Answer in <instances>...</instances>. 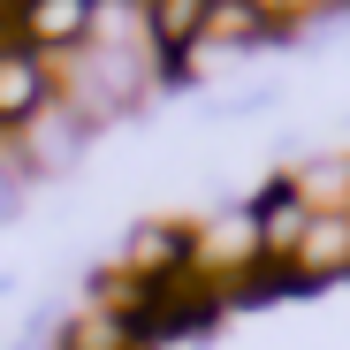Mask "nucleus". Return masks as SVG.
I'll return each instance as SVG.
<instances>
[{"label":"nucleus","mask_w":350,"mask_h":350,"mask_svg":"<svg viewBox=\"0 0 350 350\" xmlns=\"http://www.w3.org/2000/svg\"><path fill=\"white\" fill-rule=\"evenodd\" d=\"M23 191H31V167L16 145H0V221H16L23 213Z\"/></svg>","instance_id":"12"},{"label":"nucleus","mask_w":350,"mask_h":350,"mask_svg":"<svg viewBox=\"0 0 350 350\" xmlns=\"http://www.w3.org/2000/svg\"><path fill=\"white\" fill-rule=\"evenodd\" d=\"M335 274H350V206L312 213L305 244H297V289H320V282H335Z\"/></svg>","instance_id":"5"},{"label":"nucleus","mask_w":350,"mask_h":350,"mask_svg":"<svg viewBox=\"0 0 350 350\" xmlns=\"http://www.w3.org/2000/svg\"><path fill=\"white\" fill-rule=\"evenodd\" d=\"M84 137H92V122H84L77 107H62V99H53V107L38 114V122L16 137V152H23V167L38 175V167H69V160L84 152Z\"/></svg>","instance_id":"6"},{"label":"nucleus","mask_w":350,"mask_h":350,"mask_svg":"<svg viewBox=\"0 0 350 350\" xmlns=\"http://www.w3.org/2000/svg\"><path fill=\"white\" fill-rule=\"evenodd\" d=\"M53 99H62L53 62L31 53V46H16V38H0V137H23Z\"/></svg>","instance_id":"1"},{"label":"nucleus","mask_w":350,"mask_h":350,"mask_svg":"<svg viewBox=\"0 0 350 350\" xmlns=\"http://www.w3.org/2000/svg\"><path fill=\"white\" fill-rule=\"evenodd\" d=\"M252 8L267 16V23H297V16H312L320 0H252Z\"/></svg>","instance_id":"13"},{"label":"nucleus","mask_w":350,"mask_h":350,"mask_svg":"<svg viewBox=\"0 0 350 350\" xmlns=\"http://www.w3.org/2000/svg\"><path fill=\"white\" fill-rule=\"evenodd\" d=\"M8 38L46 62H69L92 46V0H8Z\"/></svg>","instance_id":"2"},{"label":"nucleus","mask_w":350,"mask_h":350,"mask_svg":"<svg viewBox=\"0 0 350 350\" xmlns=\"http://www.w3.org/2000/svg\"><path fill=\"white\" fill-rule=\"evenodd\" d=\"M122 274L145 282V289H160V282H175V274H191V228H175V221H145L137 237H130V252H122Z\"/></svg>","instance_id":"4"},{"label":"nucleus","mask_w":350,"mask_h":350,"mask_svg":"<svg viewBox=\"0 0 350 350\" xmlns=\"http://www.w3.org/2000/svg\"><path fill=\"white\" fill-rule=\"evenodd\" d=\"M53 350H145V335H137V320H122V312L92 305L84 320H69L62 335H53Z\"/></svg>","instance_id":"9"},{"label":"nucleus","mask_w":350,"mask_h":350,"mask_svg":"<svg viewBox=\"0 0 350 350\" xmlns=\"http://www.w3.org/2000/svg\"><path fill=\"white\" fill-rule=\"evenodd\" d=\"M252 213H259V252H267V267H297V244H305V228H312L320 206H305V191L289 183V175H274V183L252 198Z\"/></svg>","instance_id":"3"},{"label":"nucleus","mask_w":350,"mask_h":350,"mask_svg":"<svg viewBox=\"0 0 350 350\" xmlns=\"http://www.w3.org/2000/svg\"><path fill=\"white\" fill-rule=\"evenodd\" d=\"M8 289H16V274H0V297H8Z\"/></svg>","instance_id":"14"},{"label":"nucleus","mask_w":350,"mask_h":350,"mask_svg":"<svg viewBox=\"0 0 350 350\" xmlns=\"http://www.w3.org/2000/svg\"><path fill=\"white\" fill-rule=\"evenodd\" d=\"M206 16H213V0H152V53H160L167 77L183 69L191 46L206 38Z\"/></svg>","instance_id":"7"},{"label":"nucleus","mask_w":350,"mask_h":350,"mask_svg":"<svg viewBox=\"0 0 350 350\" xmlns=\"http://www.w3.org/2000/svg\"><path fill=\"white\" fill-rule=\"evenodd\" d=\"M274 99H282L274 84H244V92H228V99H213L206 114H213V122H252V114H267Z\"/></svg>","instance_id":"11"},{"label":"nucleus","mask_w":350,"mask_h":350,"mask_svg":"<svg viewBox=\"0 0 350 350\" xmlns=\"http://www.w3.org/2000/svg\"><path fill=\"white\" fill-rule=\"evenodd\" d=\"M289 183L305 191V206H350V160H335V152H320V160H305L297 175H289Z\"/></svg>","instance_id":"10"},{"label":"nucleus","mask_w":350,"mask_h":350,"mask_svg":"<svg viewBox=\"0 0 350 350\" xmlns=\"http://www.w3.org/2000/svg\"><path fill=\"white\" fill-rule=\"evenodd\" d=\"M252 38H282L252 0H213V16H206V38L191 46V62H213V53H237V46H252Z\"/></svg>","instance_id":"8"}]
</instances>
